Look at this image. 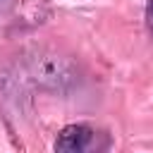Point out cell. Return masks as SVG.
Instances as JSON below:
<instances>
[{"label": "cell", "mask_w": 153, "mask_h": 153, "mask_svg": "<svg viewBox=\"0 0 153 153\" xmlns=\"http://www.w3.org/2000/svg\"><path fill=\"white\" fill-rule=\"evenodd\" d=\"M33 74H36V81L41 84H50L53 88H60L65 81L72 79V72H69V65L62 60V57H43L41 65L36 62L33 67Z\"/></svg>", "instance_id": "6da1fadb"}, {"label": "cell", "mask_w": 153, "mask_h": 153, "mask_svg": "<svg viewBox=\"0 0 153 153\" xmlns=\"http://www.w3.org/2000/svg\"><path fill=\"white\" fill-rule=\"evenodd\" d=\"M93 139V129L86 127V124H69L65 127L60 134H57V141H55V148L62 151V153H79L84 151Z\"/></svg>", "instance_id": "7a4b0ae2"}, {"label": "cell", "mask_w": 153, "mask_h": 153, "mask_svg": "<svg viewBox=\"0 0 153 153\" xmlns=\"http://www.w3.org/2000/svg\"><path fill=\"white\" fill-rule=\"evenodd\" d=\"M146 22H148V29L153 31V0H148L146 5Z\"/></svg>", "instance_id": "3957f363"}, {"label": "cell", "mask_w": 153, "mask_h": 153, "mask_svg": "<svg viewBox=\"0 0 153 153\" xmlns=\"http://www.w3.org/2000/svg\"><path fill=\"white\" fill-rule=\"evenodd\" d=\"M7 5H10V0H0V10H5Z\"/></svg>", "instance_id": "277c9868"}]
</instances>
